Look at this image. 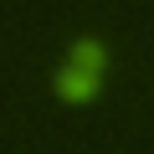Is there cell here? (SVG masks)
<instances>
[{"mask_svg":"<svg viewBox=\"0 0 154 154\" xmlns=\"http://www.w3.org/2000/svg\"><path fill=\"white\" fill-rule=\"evenodd\" d=\"M98 82H103V41H77L72 62H67L62 77H57V93L72 98V103H88V98L98 93Z\"/></svg>","mask_w":154,"mask_h":154,"instance_id":"6da1fadb","label":"cell"}]
</instances>
